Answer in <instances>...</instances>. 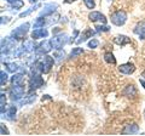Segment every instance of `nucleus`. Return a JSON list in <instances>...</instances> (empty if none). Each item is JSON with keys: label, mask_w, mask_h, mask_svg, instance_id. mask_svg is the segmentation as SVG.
I'll list each match as a JSON object with an SVG mask.
<instances>
[{"label": "nucleus", "mask_w": 145, "mask_h": 136, "mask_svg": "<svg viewBox=\"0 0 145 136\" xmlns=\"http://www.w3.org/2000/svg\"><path fill=\"white\" fill-rule=\"evenodd\" d=\"M24 86L23 85H21V84H18V85H12V88L10 89V91H8V95H10V97L12 101H15V102H18L20 100H22L24 96Z\"/></svg>", "instance_id": "obj_1"}, {"label": "nucleus", "mask_w": 145, "mask_h": 136, "mask_svg": "<svg viewBox=\"0 0 145 136\" xmlns=\"http://www.w3.org/2000/svg\"><path fill=\"white\" fill-rule=\"evenodd\" d=\"M51 43H52V46L53 49L56 50H61L67 43H69V39H68V35L65 33H59L51 39Z\"/></svg>", "instance_id": "obj_2"}, {"label": "nucleus", "mask_w": 145, "mask_h": 136, "mask_svg": "<svg viewBox=\"0 0 145 136\" xmlns=\"http://www.w3.org/2000/svg\"><path fill=\"white\" fill-rule=\"evenodd\" d=\"M110 20H111V23L117 26V27L123 26L126 23V21H127V13L123 10H117L111 15Z\"/></svg>", "instance_id": "obj_3"}, {"label": "nucleus", "mask_w": 145, "mask_h": 136, "mask_svg": "<svg viewBox=\"0 0 145 136\" xmlns=\"http://www.w3.org/2000/svg\"><path fill=\"white\" fill-rule=\"evenodd\" d=\"M52 43L51 40H44L42 43H40L38 46L35 48V55L36 56H44V55H47V53L52 50Z\"/></svg>", "instance_id": "obj_4"}, {"label": "nucleus", "mask_w": 145, "mask_h": 136, "mask_svg": "<svg viewBox=\"0 0 145 136\" xmlns=\"http://www.w3.org/2000/svg\"><path fill=\"white\" fill-rule=\"evenodd\" d=\"M28 30H29V23H24L20 26L18 28H16L15 30H12L11 37L16 40H21L22 38H24V35L28 33Z\"/></svg>", "instance_id": "obj_5"}, {"label": "nucleus", "mask_w": 145, "mask_h": 136, "mask_svg": "<svg viewBox=\"0 0 145 136\" xmlns=\"http://www.w3.org/2000/svg\"><path fill=\"white\" fill-rule=\"evenodd\" d=\"M44 84H45V81L41 77H40V74H31L30 79H29V86L31 90L41 88Z\"/></svg>", "instance_id": "obj_6"}, {"label": "nucleus", "mask_w": 145, "mask_h": 136, "mask_svg": "<svg viewBox=\"0 0 145 136\" xmlns=\"http://www.w3.org/2000/svg\"><path fill=\"white\" fill-rule=\"evenodd\" d=\"M57 7L58 5L56 3H50V4H46V5L44 6V9L41 11H40V16H44V17H46V16H50V15H52V13L57 10Z\"/></svg>", "instance_id": "obj_7"}, {"label": "nucleus", "mask_w": 145, "mask_h": 136, "mask_svg": "<svg viewBox=\"0 0 145 136\" xmlns=\"http://www.w3.org/2000/svg\"><path fill=\"white\" fill-rule=\"evenodd\" d=\"M88 18L89 21H92V22H102L103 24H105L106 23V18H105V16L103 15V13L101 12H98V11H92L89 13V16H88Z\"/></svg>", "instance_id": "obj_8"}, {"label": "nucleus", "mask_w": 145, "mask_h": 136, "mask_svg": "<svg viewBox=\"0 0 145 136\" xmlns=\"http://www.w3.org/2000/svg\"><path fill=\"white\" fill-rule=\"evenodd\" d=\"M48 35V30L45 29V28H38V29H34L33 33H31V38L33 40L36 39H41V38H47Z\"/></svg>", "instance_id": "obj_9"}, {"label": "nucleus", "mask_w": 145, "mask_h": 136, "mask_svg": "<svg viewBox=\"0 0 145 136\" xmlns=\"http://www.w3.org/2000/svg\"><path fill=\"white\" fill-rule=\"evenodd\" d=\"M119 71L122 74H132L135 71V67L133 63H125V65H121L119 67Z\"/></svg>", "instance_id": "obj_10"}, {"label": "nucleus", "mask_w": 145, "mask_h": 136, "mask_svg": "<svg viewBox=\"0 0 145 136\" xmlns=\"http://www.w3.org/2000/svg\"><path fill=\"white\" fill-rule=\"evenodd\" d=\"M138 131H139V126L137 124H128L123 128L122 134L123 135H134V134H137Z\"/></svg>", "instance_id": "obj_11"}, {"label": "nucleus", "mask_w": 145, "mask_h": 136, "mask_svg": "<svg viewBox=\"0 0 145 136\" xmlns=\"http://www.w3.org/2000/svg\"><path fill=\"white\" fill-rule=\"evenodd\" d=\"M94 35V30H92L91 28H88V29H86L85 32H82L81 33V35H80V38L76 40V43L78 44H81V43H84V42H86L88 38H92Z\"/></svg>", "instance_id": "obj_12"}, {"label": "nucleus", "mask_w": 145, "mask_h": 136, "mask_svg": "<svg viewBox=\"0 0 145 136\" xmlns=\"http://www.w3.org/2000/svg\"><path fill=\"white\" fill-rule=\"evenodd\" d=\"M133 32L139 35L140 39H145V22H139V23L134 27Z\"/></svg>", "instance_id": "obj_13"}, {"label": "nucleus", "mask_w": 145, "mask_h": 136, "mask_svg": "<svg viewBox=\"0 0 145 136\" xmlns=\"http://www.w3.org/2000/svg\"><path fill=\"white\" fill-rule=\"evenodd\" d=\"M122 94L127 97H133V96L137 95V89L134 88V85H127V86L125 88V90L122 91Z\"/></svg>", "instance_id": "obj_14"}, {"label": "nucleus", "mask_w": 145, "mask_h": 136, "mask_svg": "<svg viewBox=\"0 0 145 136\" xmlns=\"http://www.w3.org/2000/svg\"><path fill=\"white\" fill-rule=\"evenodd\" d=\"M35 98H36V95L35 94H30L29 96H24L22 100H20V101H18V105L20 106H25V105H28V103L34 102Z\"/></svg>", "instance_id": "obj_15"}, {"label": "nucleus", "mask_w": 145, "mask_h": 136, "mask_svg": "<svg viewBox=\"0 0 145 136\" xmlns=\"http://www.w3.org/2000/svg\"><path fill=\"white\" fill-rule=\"evenodd\" d=\"M114 43L122 46V45H126V44H131V39L127 38L126 35H119V37H116L114 39Z\"/></svg>", "instance_id": "obj_16"}, {"label": "nucleus", "mask_w": 145, "mask_h": 136, "mask_svg": "<svg viewBox=\"0 0 145 136\" xmlns=\"http://www.w3.org/2000/svg\"><path fill=\"white\" fill-rule=\"evenodd\" d=\"M22 48H23L24 52H31L33 50H35V44L33 40H27V42L23 43V45H22Z\"/></svg>", "instance_id": "obj_17"}, {"label": "nucleus", "mask_w": 145, "mask_h": 136, "mask_svg": "<svg viewBox=\"0 0 145 136\" xmlns=\"http://www.w3.org/2000/svg\"><path fill=\"white\" fill-rule=\"evenodd\" d=\"M22 80H23V73H16L11 77V83L12 85H18L22 83Z\"/></svg>", "instance_id": "obj_18"}, {"label": "nucleus", "mask_w": 145, "mask_h": 136, "mask_svg": "<svg viewBox=\"0 0 145 136\" xmlns=\"http://www.w3.org/2000/svg\"><path fill=\"white\" fill-rule=\"evenodd\" d=\"M46 23H47L46 20L42 18L41 16H39L38 18H36V20L34 21V24H33V27H34L35 29H38V28H42V27H44L45 24H46Z\"/></svg>", "instance_id": "obj_19"}, {"label": "nucleus", "mask_w": 145, "mask_h": 136, "mask_svg": "<svg viewBox=\"0 0 145 136\" xmlns=\"http://www.w3.org/2000/svg\"><path fill=\"white\" fill-rule=\"evenodd\" d=\"M5 106H6V97H5V94L1 92V96H0V112H1L3 117L5 114Z\"/></svg>", "instance_id": "obj_20"}, {"label": "nucleus", "mask_w": 145, "mask_h": 136, "mask_svg": "<svg viewBox=\"0 0 145 136\" xmlns=\"http://www.w3.org/2000/svg\"><path fill=\"white\" fill-rule=\"evenodd\" d=\"M5 67H6V71L10 72V73H15V72L18 71V65L15 62H10V63H5Z\"/></svg>", "instance_id": "obj_21"}, {"label": "nucleus", "mask_w": 145, "mask_h": 136, "mask_svg": "<svg viewBox=\"0 0 145 136\" xmlns=\"http://www.w3.org/2000/svg\"><path fill=\"white\" fill-rule=\"evenodd\" d=\"M104 60H105V62L110 63V65H115L116 63V58L114 57V55H112L111 52H105L104 53Z\"/></svg>", "instance_id": "obj_22"}, {"label": "nucleus", "mask_w": 145, "mask_h": 136, "mask_svg": "<svg viewBox=\"0 0 145 136\" xmlns=\"http://www.w3.org/2000/svg\"><path fill=\"white\" fill-rule=\"evenodd\" d=\"M6 1L15 9H21L22 6L24 5V3L22 1V0H6Z\"/></svg>", "instance_id": "obj_23"}, {"label": "nucleus", "mask_w": 145, "mask_h": 136, "mask_svg": "<svg viewBox=\"0 0 145 136\" xmlns=\"http://www.w3.org/2000/svg\"><path fill=\"white\" fill-rule=\"evenodd\" d=\"M16 112H17V108L15 106H11L10 108H8V111L6 113V117H7V119H15V116H16Z\"/></svg>", "instance_id": "obj_24"}, {"label": "nucleus", "mask_w": 145, "mask_h": 136, "mask_svg": "<svg viewBox=\"0 0 145 136\" xmlns=\"http://www.w3.org/2000/svg\"><path fill=\"white\" fill-rule=\"evenodd\" d=\"M38 7H39V5H38V4H36V5H34V6H31V7H29V9H28V10H27V11H23V12H21V13H20V17H21V18H23V17L28 16L30 12L35 11L36 9H38Z\"/></svg>", "instance_id": "obj_25"}, {"label": "nucleus", "mask_w": 145, "mask_h": 136, "mask_svg": "<svg viewBox=\"0 0 145 136\" xmlns=\"http://www.w3.org/2000/svg\"><path fill=\"white\" fill-rule=\"evenodd\" d=\"M53 57H54V60H57V61H62L63 58L65 57V53H64V51H62V49H61V50H57V51L54 52Z\"/></svg>", "instance_id": "obj_26"}, {"label": "nucleus", "mask_w": 145, "mask_h": 136, "mask_svg": "<svg viewBox=\"0 0 145 136\" xmlns=\"http://www.w3.org/2000/svg\"><path fill=\"white\" fill-rule=\"evenodd\" d=\"M82 52H84V50L81 48H74L71 50V52H70V57H76L78 55H81Z\"/></svg>", "instance_id": "obj_27"}, {"label": "nucleus", "mask_w": 145, "mask_h": 136, "mask_svg": "<svg viewBox=\"0 0 145 136\" xmlns=\"http://www.w3.org/2000/svg\"><path fill=\"white\" fill-rule=\"evenodd\" d=\"M6 81H7V74L4 71H1L0 72V84H1V86L6 84Z\"/></svg>", "instance_id": "obj_28"}, {"label": "nucleus", "mask_w": 145, "mask_h": 136, "mask_svg": "<svg viewBox=\"0 0 145 136\" xmlns=\"http://www.w3.org/2000/svg\"><path fill=\"white\" fill-rule=\"evenodd\" d=\"M85 5L87 9H94V6H96V4H94V0H84Z\"/></svg>", "instance_id": "obj_29"}, {"label": "nucleus", "mask_w": 145, "mask_h": 136, "mask_svg": "<svg viewBox=\"0 0 145 136\" xmlns=\"http://www.w3.org/2000/svg\"><path fill=\"white\" fill-rule=\"evenodd\" d=\"M98 45H99L98 40H97V39H92V40H91V42L88 43V48H89V49H96Z\"/></svg>", "instance_id": "obj_30"}, {"label": "nucleus", "mask_w": 145, "mask_h": 136, "mask_svg": "<svg viewBox=\"0 0 145 136\" xmlns=\"http://www.w3.org/2000/svg\"><path fill=\"white\" fill-rule=\"evenodd\" d=\"M109 27L108 26H97L96 27V30L98 32V33H101V32H109Z\"/></svg>", "instance_id": "obj_31"}, {"label": "nucleus", "mask_w": 145, "mask_h": 136, "mask_svg": "<svg viewBox=\"0 0 145 136\" xmlns=\"http://www.w3.org/2000/svg\"><path fill=\"white\" fill-rule=\"evenodd\" d=\"M0 134L1 135H8V131H7V129L4 126V124H1L0 125Z\"/></svg>", "instance_id": "obj_32"}, {"label": "nucleus", "mask_w": 145, "mask_h": 136, "mask_svg": "<svg viewBox=\"0 0 145 136\" xmlns=\"http://www.w3.org/2000/svg\"><path fill=\"white\" fill-rule=\"evenodd\" d=\"M11 21V18L10 17H7V16H5V17H1V20H0V22H1V24H6V23H8V22Z\"/></svg>", "instance_id": "obj_33"}, {"label": "nucleus", "mask_w": 145, "mask_h": 136, "mask_svg": "<svg viewBox=\"0 0 145 136\" xmlns=\"http://www.w3.org/2000/svg\"><path fill=\"white\" fill-rule=\"evenodd\" d=\"M139 81H140V84H142V86L145 89V79L142 78V79H139Z\"/></svg>", "instance_id": "obj_34"}, {"label": "nucleus", "mask_w": 145, "mask_h": 136, "mask_svg": "<svg viewBox=\"0 0 145 136\" xmlns=\"http://www.w3.org/2000/svg\"><path fill=\"white\" fill-rule=\"evenodd\" d=\"M72 1H75V0H64L65 4H69V3H72Z\"/></svg>", "instance_id": "obj_35"}, {"label": "nucleus", "mask_w": 145, "mask_h": 136, "mask_svg": "<svg viewBox=\"0 0 145 136\" xmlns=\"http://www.w3.org/2000/svg\"><path fill=\"white\" fill-rule=\"evenodd\" d=\"M142 77H143V79H145V71H144L143 73H142Z\"/></svg>", "instance_id": "obj_36"}, {"label": "nucleus", "mask_w": 145, "mask_h": 136, "mask_svg": "<svg viewBox=\"0 0 145 136\" xmlns=\"http://www.w3.org/2000/svg\"><path fill=\"white\" fill-rule=\"evenodd\" d=\"M29 1H30V3H36L38 0H29Z\"/></svg>", "instance_id": "obj_37"}, {"label": "nucleus", "mask_w": 145, "mask_h": 136, "mask_svg": "<svg viewBox=\"0 0 145 136\" xmlns=\"http://www.w3.org/2000/svg\"><path fill=\"white\" fill-rule=\"evenodd\" d=\"M144 117H145V111H144Z\"/></svg>", "instance_id": "obj_38"}]
</instances>
